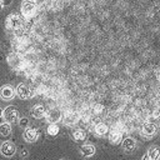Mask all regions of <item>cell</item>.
<instances>
[{
    "label": "cell",
    "instance_id": "obj_2",
    "mask_svg": "<svg viewBox=\"0 0 160 160\" xmlns=\"http://www.w3.org/2000/svg\"><path fill=\"white\" fill-rule=\"evenodd\" d=\"M4 118L6 121H16L18 120V110L15 106H8L5 110H4Z\"/></svg>",
    "mask_w": 160,
    "mask_h": 160
},
{
    "label": "cell",
    "instance_id": "obj_10",
    "mask_svg": "<svg viewBox=\"0 0 160 160\" xmlns=\"http://www.w3.org/2000/svg\"><path fill=\"white\" fill-rule=\"evenodd\" d=\"M122 148H124L125 151H129L130 152V151H132L136 148V141L134 139H131V138H126L122 141Z\"/></svg>",
    "mask_w": 160,
    "mask_h": 160
},
{
    "label": "cell",
    "instance_id": "obj_24",
    "mask_svg": "<svg viewBox=\"0 0 160 160\" xmlns=\"http://www.w3.org/2000/svg\"><path fill=\"white\" fill-rule=\"evenodd\" d=\"M1 114H2V111H1V109H0V116H1Z\"/></svg>",
    "mask_w": 160,
    "mask_h": 160
},
{
    "label": "cell",
    "instance_id": "obj_13",
    "mask_svg": "<svg viewBox=\"0 0 160 160\" xmlns=\"http://www.w3.org/2000/svg\"><path fill=\"white\" fill-rule=\"evenodd\" d=\"M94 152H95V148L92 145H85L81 148V154L85 156H91L94 155Z\"/></svg>",
    "mask_w": 160,
    "mask_h": 160
},
{
    "label": "cell",
    "instance_id": "obj_6",
    "mask_svg": "<svg viewBox=\"0 0 160 160\" xmlns=\"http://www.w3.org/2000/svg\"><path fill=\"white\" fill-rule=\"evenodd\" d=\"M142 134L144 135H146V136H152V135H155L156 134V131H158V128H156V125H154V124H151V122H146V124H144L142 125Z\"/></svg>",
    "mask_w": 160,
    "mask_h": 160
},
{
    "label": "cell",
    "instance_id": "obj_8",
    "mask_svg": "<svg viewBox=\"0 0 160 160\" xmlns=\"http://www.w3.org/2000/svg\"><path fill=\"white\" fill-rule=\"evenodd\" d=\"M24 139L26 140V141H29V142H32V141H35L36 139H38V130H35V129H26L25 131H24Z\"/></svg>",
    "mask_w": 160,
    "mask_h": 160
},
{
    "label": "cell",
    "instance_id": "obj_5",
    "mask_svg": "<svg viewBox=\"0 0 160 160\" xmlns=\"http://www.w3.org/2000/svg\"><path fill=\"white\" fill-rule=\"evenodd\" d=\"M0 151L5 156H12L15 154V146L11 142H4V144H1Z\"/></svg>",
    "mask_w": 160,
    "mask_h": 160
},
{
    "label": "cell",
    "instance_id": "obj_21",
    "mask_svg": "<svg viewBox=\"0 0 160 160\" xmlns=\"http://www.w3.org/2000/svg\"><path fill=\"white\" fill-rule=\"evenodd\" d=\"M94 110H95V112H101L102 106H101V105H95V106H94Z\"/></svg>",
    "mask_w": 160,
    "mask_h": 160
},
{
    "label": "cell",
    "instance_id": "obj_18",
    "mask_svg": "<svg viewBox=\"0 0 160 160\" xmlns=\"http://www.w3.org/2000/svg\"><path fill=\"white\" fill-rule=\"evenodd\" d=\"M9 19H11V20H12V21L8 20V26H9V28H15V26L20 25V19H19L16 15H11Z\"/></svg>",
    "mask_w": 160,
    "mask_h": 160
},
{
    "label": "cell",
    "instance_id": "obj_3",
    "mask_svg": "<svg viewBox=\"0 0 160 160\" xmlns=\"http://www.w3.org/2000/svg\"><path fill=\"white\" fill-rule=\"evenodd\" d=\"M16 92H18L20 99H28V98L32 96V92H31L30 88L28 85H25V84H19V86L16 89Z\"/></svg>",
    "mask_w": 160,
    "mask_h": 160
},
{
    "label": "cell",
    "instance_id": "obj_15",
    "mask_svg": "<svg viewBox=\"0 0 160 160\" xmlns=\"http://www.w3.org/2000/svg\"><path fill=\"white\" fill-rule=\"evenodd\" d=\"M109 140L111 141V142H114V144H118L119 141H121V134L119 132V131H111L110 132V135H109Z\"/></svg>",
    "mask_w": 160,
    "mask_h": 160
},
{
    "label": "cell",
    "instance_id": "obj_9",
    "mask_svg": "<svg viewBox=\"0 0 160 160\" xmlns=\"http://www.w3.org/2000/svg\"><path fill=\"white\" fill-rule=\"evenodd\" d=\"M45 115V109L42 105H36L31 109V116L35 118V119H40Z\"/></svg>",
    "mask_w": 160,
    "mask_h": 160
},
{
    "label": "cell",
    "instance_id": "obj_25",
    "mask_svg": "<svg viewBox=\"0 0 160 160\" xmlns=\"http://www.w3.org/2000/svg\"><path fill=\"white\" fill-rule=\"evenodd\" d=\"M61 160H64V159H61Z\"/></svg>",
    "mask_w": 160,
    "mask_h": 160
},
{
    "label": "cell",
    "instance_id": "obj_22",
    "mask_svg": "<svg viewBox=\"0 0 160 160\" xmlns=\"http://www.w3.org/2000/svg\"><path fill=\"white\" fill-rule=\"evenodd\" d=\"M142 160H150V158H149V155H145V156L142 158Z\"/></svg>",
    "mask_w": 160,
    "mask_h": 160
},
{
    "label": "cell",
    "instance_id": "obj_14",
    "mask_svg": "<svg viewBox=\"0 0 160 160\" xmlns=\"http://www.w3.org/2000/svg\"><path fill=\"white\" fill-rule=\"evenodd\" d=\"M109 131V128H108V125L106 124H99V125H96V128H95V132L98 134V135H105L106 132Z\"/></svg>",
    "mask_w": 160,
    "mask_h": 160
},
{
    "label": "cell",
    "instance_id": "obj_20",
    "mask_svg": "<svg viewBox=\"0 0 160 160\" xmlns=\"http://www.w3.org/2000/svg\"><path fill=\"white\" fill-rule=\"evenodd\" d=\"M28 124H29V120H28L26 118H22V119H20V121H19V125H20L21 128L28 126Z\"/></svg>",
    "mask_w": 160,
    "mask_h": 160
},
{
    "label": "cell",
    "instance_id": "obj_17",
    "mask_svg": "<svg viewBox=\"0 0 160 160\" xmlns=\"http://www.w3.org/2000/svg\"><path fill=\"white\" fill-rule=\"evenodd\" d=\"M10 131H11V128H10V125L6 122H4V124H1L0 125V135H4V136H8L9 134H10Z\"/></svg>",
    "mask_w": 160,
    "mask_h": 160
},
{
    "label": "cell",
    "instance_id": "obj_26",
    "mask_svg": "<svg viewBox=\"0 0 160 160\" xmlns=\"http://www.w3.org/2000/svg\"><path fill=\"white\" fill-rule=\"evenodd\" d=\"M31 1H32V0H31Z\"/></svg>",
    "mask_w": 160,
    "mask_h": 160
},
{
    "label": "cell",
    "instance_id": "obj_16",
    "mask_svg": "<svg viewBox=\"0 0 160 160\" xmlns=\"http://www.w3.org/2000/svg\"><path fill=\"white\" fill-rule=\"evenodd\" d=\"M72 136H74L75 140H84V139L86 138V134H85L84 130L78 129V130H74V131H72Z\"/></svg>",
    "mask_w": 160,
    "mask_h": 160
},
{
    "label": "cell",
    "instance_id": "obj_23",
    "mask_svg": "<svg viewBox=\"0 0 160 160\" xmlns=\"http://www.w3.org/2000/svg\"><path fill=\"white\" fill-rule=\"evenodd\" d=\"M2 5H4V2H2V0H0V9L2 8Z\"/></svg>",
    "mask_w": 160,
    "mask_h": 160
},
{
    "label": "cell",
    "instance_id": "obj_19",
    "mask_svg": "<svg viewBox=\"0 0 160 160\" xmlns=\"http://www.w3.org/2000/svg\"><path fill=\"white\" fill-rule=\"evenodd\" d=\"M48 132H49L50 135H56V134L59 132V126L55 125V124L49 125V128H48Z\"/></svg>",
    "mask_w": 160,
    "mask_h": 160
},
{
    "label": "cell",
    "instance_id": "obj_4",
    "mask_svg": "<svg viewBox=\"0 0 160 160\" xmlns=\"http://www.w3.org/2000/svg\"><path fill=\"white\" fill-rule=\"evenodd\" d=\"M0 96H1V99H4V100H10V99H12V96H14V89H12V86H10V85L2 86V88L0 89Z\"/></svg>",
    "mask_w": 160,
    "mask_h": 160
},
{
    "label": "cell",
    "instance_id": "obj_1",
    "mask_svg": "<svg viewBox=\"0 0 160 160\" xmlns=\"http://www.w3.org/2000/svg\"><path fill=\"white\" fill-rule=\"evenodd\" d=\"M21 12L25 18H30L35 15L36 12V6L31 0H24L21 4Z\"/></svg>",
    "mask_w": 160,
    "mask_h": 160
},
{
    "label": "cell",
    "instance_id": "obj_11",
    "mask_svg": "<svg viewBox=\"0 0 160 160\" xmlns=\"http://www.w3.org/2000/svg\"><path fill=\"white\" fill-rule=\"evenodd\" d=\"M60 118H61V114H60V111L59 110H56V109H52V110H50L49 112H48V120L49 121H59L60 120Z\"/></svg>",
    "mask_w": 160,
    "mask_h": 160
},
{
    "label": "cell",
    "instance_id": "obj_7",
    "mask_svg": "<svg viewBox=\"0 0 160 160\" xmlns=\"http://www.w3.org/2000/svg\"><path fill=\"white\" fill-rule=\"evenodd\" d=\"M62 120H64V122L68 124V125H74V124L78 122V120H79V115H78L76 112H71V111H69V112H66V114L64 115Z\"/></svg>",
    "mask_w": 160,
    "mask_h": 160
},
{
    "label": "cell",
    "instance_id": "obj_12",
    "mask_svg": "<svg viewBox=\"0 0 160 160\" xmlns=\"http://www.w3.org/2000/svg\"><path fill=\"white\" fill-rule=\"evenodd\" d=\"M148 155H149L150 160H158V159L160 158V149L156 148V146H152V148L149 149Z\"/></svg>",
    "mask_w": 160,
    "mask_h": 160
}]
</instances>
